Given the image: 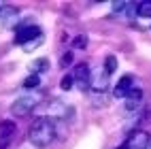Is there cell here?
<instances>
[{
  "mask_svg": "<svg viewBox=\"0 0 151 149\" xmlns=\"http://www.w3.org/2000/svg\"><path fill=\"white\" fill-rule=\"evenodd\" d=\"M30 143L36 145V147H47L49 143H53L55 138V124L51 117H38L34 119V124L30 126V132H28Z\"/></svg>",
  "mask_w": 151,
  "mask_h": 149,
  "instance_id": "obj_1",
  "label": "cell"
},
{
  "mask_svg": "<svg viewBox=\"0 0 151 149\" xmlns=\"http://www.w3.org/2000/svg\"><path fill=\"white\" fill-rule=\"evenodd\" d=\"M41 100H43V94L41 92H30V94H26L22 98H17V100L11 104V113L15 117H26V115H30L38 107Z\"/></svg>",
  "mask_w": 151,
  "mask_h": 149,
  "instance_id": "obj_2",
  "label": "cell"
},
{
  "mask_svg": "<svg viewBox=\"0 0 151 149\" xmlns=\"http://www.w3.org/2000/svg\"><path fill=\"white\" fill-rule=\"evenodd\" d=\"M41 34H43L41 28H38L36 24H32L30 19H28V22H22V24H17V28H15V45L24 47L26 43H30L32 38L41 36Z\"/></svg>",
  "mask_w": 151,
  "mask_h": 149,
  "instance_id": "obj_3",
  "label": "cell"
},
{
  "mask_svg": "<svg viewBox=\"0 0 151 149\" xmlns=\"http://www.w3.org/2000/svg\"><path fill=\"white\" fill-rule=\"evenodd\" d=\"M111 85V75L104 71V68H96L92 73V79H89V87L94 89L96 94H104Z\"/></svg>",
  "mask_w": 151,
  "mask_h": 149,
  "instance_id": "obj_4",
  "label": "cell"
},
{
  "mask_svg": "<svg viewBox=\"0 0 151 149\" xmlns=\"http://www.w3.org/2000/svg\"><path fill=\"white\" fill-rule=\"evenodd\" d=\"M70 75H73L75 85H77L79 89H89V79H92V71H89V66H87L85 62L77 64V66H75V71L70 73Z\"/></svg>",
  "mask_w": 151,
  "mask_h": 149,
  "instance_id": "obj_5",
  "label": "cell"
},
{
  "mask_svg": "<svg viewBox=\"0 0 151 149\" xmlns=\"http://www.w3.org/2000/svg\"><path fill=\"white\" fill-rule=\"evenodd\" d=\"M149 141H151V134L145 132V130H136L128 136V141L124 143L126 149H147L149 147Z\"/></svg>",
  "mask_w": 151,
  "mask_h": 149,
  "instance_id": "obj_6",
  "label": "cell"
},
{
  "mask_svg": "<svg viewBox=\"0 0 151 149\" xmlns=\"http://www.w3.org/2000/svg\"><path fill=\"white\" fill-rule=\"evenodd\" d=\"M17 19H19L17 9L9 6V4H2V9H0V24L4 28H17Z\"/></svg>",
  "mask_w": 151,
  "mask_h": 149,
  "instance_id": "obj_7",
  "label": "cell"
},
{
  "mask_svg": "<svg viewBox=\"0 0 151 149\" xmlns=\"http://www.w3.org/2000/svg\"><path fill=\"white\" fill-rule=\"evenodd\" d=\"M132 87H134V79H132V75H124V77L117 81V85L113 87V96H115V98H126L128 92H130Z\"/></svg>",
  "mask_w": 151,
  "mask_h": 149,
  "instance_id": "obj_8",
  "label": "cell"
},
{
  "mask_svg": "<svg viewBox=\"0 0 151 149\" xmlns=\"http://www.w3.org/2000/svg\"><path fill=\"white\" fill-rule=\"evenodd\" d=\"M17 126L13 122H2L0 124V149H4L9 143H11V136L15 134Z\"/></svg>",
  "mask_w": 151,
  "mask_h": 149,
  "instance_id": "obj_9",
  "label": "cell"
},
{
  "mask_svg": "<svg viewBox=\"0 0 151 149\" xmlns=\"http://www.w3.org/2000/svg\"><path fill=\"white\" fill-rule=\"evenodd\" d=\"M136 15L151 19V0H143V2H136Z\"/></svg>",
  "mask_w": 151,
  "mask_h": 149,
  "instance_id": "obj_10",
  "label": "cell"
},
{
  "mask_svg": "<svg viewBox=\"0 0 151 149\" xmlns=\"http://www.w3.org/2000/svg\"><path fill=\"white\" fill-rule=\"evenodd\" d=\"M22 85H24V89H30V92H34V89L41 85V75H34V73H32V75H28V77L24 79V83H22Z\"/></svg>",
  "mask_w": 151,
  "mask_h": 149,
  "instance_id": "obj_11",
  "label": "cell"
},
{
  "mask_svg": "<svg viewBox=\"0 0 151 149\" xmlns=\"http://www.w3.org/2000/svg\"><path fill=\"white\" fill-rule=\"evenodd\" d=\"M49 68V60L47 58H41V60H34L32 64H30V71H32L34 75H41V73H45Z\"/></svg>",
  "mask_w": 151,
  "mask_h": 149,
  "instance_id": "obj_12",
  "label": "cell"
},
{
  "mask_svg": "<svg viewBox=\"0 0 151 149\" xmlns=\"http://www.w3.org/2000/svg\"><path fill=\"white\" fill-rule=\"evenodd\" d=\"M104 71L109 73V75H113L115 71H117V58L115 55H106V60H104Z\"/></svg>",
  "mask_w": 151,
  "mask_h": 149,
  "instance_id": "obj_13",
  "label": "cell"
},
{
  "mask_svg": "<svg viewBox=\"0 0 151 149\" xmlns=\"http://www.w3.org/2000/svg\"><path fill=\"white\" fill-rule=\"evenodd\" d=\"M41 45H43V34H41V36H36V38H32L30 43H26L22 49H24V51H34V49H36V47H41Z\"/></svg>",
  "mask_w": 151,
  "mask_h": 149,
  "instance_id": "obj_14",
  "label": "cell"
},
{
  "mask_svg": "<svg viewBox=\"0 0 151 149\" xmlns=\"http://www.w3.org/2000/svg\"><path fill=\"white\" fill-rule=\"evenodd\" d=\"M73 85H75L73 75H64V77H62V81H60V87H62L64 92H70V89H73Z\"/></svg>",
  "mask_w": 151,
  "mask_h": 149,
  "instance_id": "obj_15",
  "label": "cell"
},
{
  "mask_svg": "<svg viewBox=\"0 0 151 149\" xmlns=\"http://www.w3.org/2000/svg\"><path fill=\"white\" fill-rule=\"evenodd\" d=\"M73 47L75 49H85L87 47V34H79L73 38Z\"/></svg>",
  "mask_w": 151,
  "mask_h": 149,
  "instance_id": "obj_16",
  "label": "cell"
},
{
  "mask_svg": "<svg viewBox=\"0 0 151 149\" xmlns=\"http://www.w3.org/2000/svg\"><path fill=\"white\" fill-rule=\"evenodd\" d=\"M73 60H75L73 51H66V53H62V58H60V66H62V68H66V66H70V64H73Z\"/></svg>",
  "mask_w": 151,
  "mask_h": 149,
  "instance_id": "obj_17",
  "label": "cell"
},
{
  "mask_svg": "<svg viewBox=\"0 0 151 149\" xmlns=\"http://www.w3.org/2000/svg\"><path fill=\"white\" fill-rule=\"evenodd\" d=\"M128 0H115V2H113V13H122V11H126V9H128Z\"/></svg>",
  "mask_w": 151,
  "mask_h": 149,
  "instance_id": "obj_18",
  "label": "cell"
},
{
  "mask_svg": "<svg viewBox=\"0 0 151 149\" xmlns=\"http://www.w3.org/2000/svg\"><path fill=\"white\" fill-rule=\"evenodd\" d=\"M147 149H151V141H149V147H147Z\"/></svg>",
  "mask_w": 151,
  "mask_h": 149,
  "instance_id": "obj_19",
  "label": "cell"
},
{
  "mask_svg": "<svg viewBox=\"0 0 151 149\" xmlns=\"http://www.w3.org/2000/svg\"><path fill=\"white\" fill-rule=\"evenodd\" d=\"M0 9H2V2H0Z\"/></svg>",
  "mask_w": 151,
  "mask_h": 149,
  "instance_id": "obj_20",
  "label": "cell"
}]
</instances>
